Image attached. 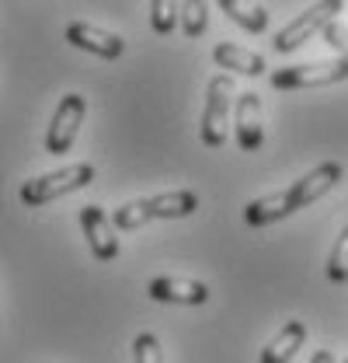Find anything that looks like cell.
<instances>
[{"instance_id":"1","label":"cell","mask_w":348,"mask_h":363,"mask_svg":"<svg viewBox=\"0 0 348 363\" xmlns=\"http://www.w3.org/2000/svg\"><path fill=\"white\" fill-rule=\"evenodd\" d=\"M342 164L338 161H324V164H317L313 172H306L303 179H296L293 185H286V189H279V192H268V196H261L255 203H248L244 206V224L248 227H268L275 224V220H286V217H293L296 210H303L310 203H317L320 196H327L338 182H342Z\"/></svg>"},{"instance_id":"2","label":"cell","mask_w":348,"mask_h":363,"mask_svg":"<svg viewBox=\"0 0 348 363\" xmlns=\"http://www.w3.org/2000/svg\"><path fill=\"white\" fill-rule=\"evenodd\" d=\"M199 210V196L192 189H174V192H161V196H146V199H132L122 203L112 213L115 230H136V227L150 224V220H181L192 217Z\"/></svg>"},{"instance_id":"3","label":"cell","mask_w":348,"mask_h":363,"mask_svg":"<svg viewBox=\"0 0 348 363\" xmlns=\"http://www.w3.org/2000/svg\"><path fill=\"white\" fill-rule=\"evenodd\" d=\"M94 182V164H66V168H56V172H45L39 179H28L21 189H18V199L25 203V206H32V210H39L45 203H52V199H63V196H70V192H81Z\"/></svg>"},{"instance_id":"4","label":"cell","mask_w":348,"mask_h":363,"mask_svg":"<svg viewBox=\"0 0 348 363\" xmlns=\"http://www.w3.org/2000/svg\"><path fill=\"white\" fill-rule=\"evenodd\" d=\"M348 81V60H313V63H300V67H282L268 74V84L275 91H303V88H327Z\"/></svg>"},{"instance_id":"5","label":"cell","mask_w":348,"mask_h":363,"mask_svg":"<svg viewBox=\"0 0 348 363\" xmlns=\"http://www.w3.org/2000/svg\"><path fill=\"white\" fill-rule=\"evenodd\" d=\"M230 108H233V77L216 74L206 88V108H202V123H199V133H202L206 147H223L226 143Z\"/></svg>"},{"instance_id":"6","label":"cell","mask_w":348,"mask_h":363,"mask_svg":"<svg viewBox=\"0 0 348 363\" xmlns=\"http://www.w3.org/2000/svg\"><path fill=\"white\" fill-rule=\"evenodd\" d=\"M342 7H345V0H317L313 7H306L300 18H293L279 35H275V52H293V49H300L303 43H310L313 35H320L331 21H338V14H342Z\"/></svg>"},{"instance_id":"7","label":"cell","mask_w":348,"mask_h":363,"mask_svg":"<svg viewBox=\"0 0 348 363\" xmlns=\"http://www.w3.org/2000/svg\"><path fill=\"white\" fill-rule=\"evenodd\" d=\"M84 112H87L84 94L70 91V94L59 98V105L52 112V123L45 130V154H66L74 147V140L81 133V123H84Z\"/></svg>"},{"instance_id":"8","label":"cell","mask_w":348,"mask_h":363,"mask_svg":"<svg viewBox=\"0 0 348 363\" xmlns=\"http://www.w3.org/2000/svg\"><path fill=\"white\" fill-rule=\"evenodd\" d=\"M233 130H237V147L244 154H255L265 143V119H261V98L255 91L237 94V108H233Z\"/></svg>"},{"instance_id":"9","label":"cell","mask_w":348,"mask_h":363,"mask_svg":"<svg viewBox=\"0 0 348 363\" xmlns=\"http://www.w3.org/2000/svg\"><path fill=\"white\" fill-rule=\"evenodd\" d=\"M81 227H84V238L91 245V255L98 262H112L119 255V238H115V224L108 220V213L101 206H81Z\"/></svg>"},{"instance_id":"10","label":"cell","mask_w":348,"mask_h":363,"mask_svg":"<svg viewBox=\"0 0 348 363\" xmlns=\"http://www.w3.org/2000/svg\"><path fill=\"white\" fill-rule=\"evenodd\" d=\"M63 35H66V43L70 45L84 49V52H91V56H101V60H119V56L126 52V39H122V35L105 32V28L87 25V21H70Z\"/></svg>"},{"instance_id":"11","label":"cell","mask_w":348,"mask_h":363,"mask_svg":"<svg viewBox=\"0 0 348 363\" xmlns=\"http://www.w3.org/2000/svg\"><path fill=\"white\" fill-rule=\"evenodd\" d=\"M146 294H150L153 301H161V304H188V308L209 301V286H206V283H199V279H181V276H157V279H150Z\"/></svg>"},{"instance_id":"12","label":"cell","mask_w":348,"mask_h":363,"mask_svg":"<svg viewBox=\"0 0 348 363\" xmlns=\"http://www.w3.org/2000/svg\"><path fill=\"white\" fill-rule=\"evenodd\" d=\"M306 342V325L303 321H286L275 339L261 350V363H289Z\"/></svg>"},{"instance_id":"13","label":"cell","mask_w":348,"mask_h":363,"mask_svg":"<svg viewBox=\"0 0 348 363\" xmlns=\"http://www.w3.org/2000/svg\"><path fill=\"white\" fill-rule=\"evenodd\" d=\"M213 60H216L219 70H233V74H244V77H261L268 67H265V56L251 52V49H240L233 43H219L213 45Z\"/></svg>"},{"instance_id":"14","label":"cell","mask_w":348,"mask_h":363,"mask_svg":"<svg viewBox=\"0 0 348 363\" xmlns=\"http://www.w3.org/2000/svg\"><path fill=\"white\" fill-rule=\"evenodd\" d=\"M219 7H223V14H230V21L233 25H240L244 32H251V35H261V32H268V11L255 4V0H216Z\"/></svg>"},{"instance_id":"15","label":"cell","mask_w":348,"mask_h":363,"mask_svg":"<svg viewBox=\"0 0 348 363\" xmlns=\"http://www.w3.org/2000/svg\"><path fill=\"white\" fill-rule=\"evenodd\" d=\"M178 21H181V32L188 39H202L206 28H209V7H206V0H181Z\"/></svg>"},{"instance_id":"16","label":"cell","mask_w":348,"mask_h":363,"mask_svg":"<svg viewBox=\"0 0 348 363\" xmlns=\"http://www.w3.org/2000/svg\"><path fill=\"white\" fill-rule=\"evenodd\" d=\"M324 272H327V279H331V283H348V224L342 227V234L335 238Z\"/></svg>"},{"instance_id":"17","label":"cell","mask_w":348,"mask_h":363,"mask_svg":"<svg viewBox=\"0 0 348 363\" xmlns=\"http://www.w3.org/2000/svg\"><path fill=\"white\" fill-rule=\"evenodd\" d=\"M178 7L181 0H150V25L157 35H171L178 25Z\"/></svg>"},{"instance_id":"18","label":"cell","mask_w":348,"mask_h":363,"mask_svg":"<svg viewBox=\"0 0 348 363\" xmlns=\"http://www.w3.org/2000/svg\"><path fill=\"white\" fill-rule=\"evenodd\" d=\"M132 357L136 363H164V350H161V339L153 332H139L132 339Z\"/></svg>"},{"instance_id":"19","label":"cell","mask_w":348,"mask_h":363,"mask_svg":"<svg viewBox=\"0 0 348 363\" xmlns=\"http://www.w3.org/2000/svg\"><path fill=\"white\" fill-rule=\"evenodd\" d=\"M320 35H324V43L331 45V49H338V52H342V60H348V32L338 25V21H331Z\"/></svg>"},{"instance_id":"20","label":"cell","mask_w":348,"mask_h":363,"mask_svg":"<svg viewBox=\"0 0 348 363\" xmlns=\"http://www.w3.org/2000/svg\"><path fill=\"white\" fill-rule=\"evenodd\" d=\"M310 363H338V360H335V353H331V350H317V353L310 357Z\"/></svg>"},{"instance_id":"21","label":"cell","mask_w":348,"mask_h":363,"mask_svg":"<svg viewBox=\"0 0 348 363\" xmlns=\"http://www.w3.org/2000/svg\"><path fill=\"white\" fill-rule=\"evenodd\" d=\"M345 363H348V360H345Z\"/></svg>"}]
</instances>
